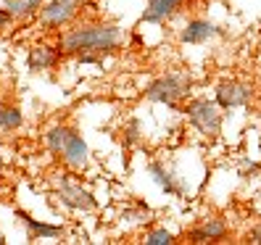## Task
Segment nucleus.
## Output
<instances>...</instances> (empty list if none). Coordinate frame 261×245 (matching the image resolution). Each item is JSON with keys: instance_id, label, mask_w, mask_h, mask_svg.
<instances>
[{"instance_id": "f257e3e1", "label": "nucleus", "mask_w": 261, "mask_h": 245, "mask_svg": "<svg viewBox=\"0 0 261 245\" xmlns=\"http://www.w3.org/2000/svg\"><path fill=\"white\" fill-rule=\"evenodd\" d=\"M124 32L109 21H90V24H76L66 29L58 40V50L64 56H80V53H100L111 56L121 48Z\"/></svg>"}, {"instance_id": "f03ea898", "label": "nucleus", "mask_w": 261, "mask_h": 245, "mask_svg": "<svg viewBox=\"0 0 261 245\" xmlns=\"http://www.w3.org/2000/svg\"><path fill=\"white\" fill-rule=\"evenodd\" d=\"M224 108L217 100H208V98H195L185 105V114L188 121L193 124V129L206 137V140H217L222 134V124H224Z\"/></svg>"}, {"instance_id": "7ed1b4c3", "label": "nucleus", "mask_w": 261, "mask_h": 245, "mask_svg": "<svg viewBox=\"0 0 261 245\" xmlns=\"http://www.w3.org/2000/svg\"><path fill=\"white\" fill-rule=\"evenodd\" d=\"M190 87H193V79L188 71H166L145 87V98L150 103L177 105L182 98H188Z\"/></svg>"}, {"instance_id": "20e7f679", "label": "nucleus", "mask_w": 261, "mask_h": 245, "mask_svg": "<svg viewBox=\"0 0 261 245\" xmlns=\"http://www.w3.org/2000/svg\"><path fill=\"white\" fill-rule=\"evenodd\" d=\"M256 98V87L245 79H224L217 85L214 90V100H217L224 111H232V108H245L251 105Z\"/></svg>"}, {"instance_id": "39448f33", "label": "nucleus", "mask_w": 261, "mask_h": 245, "mask_svg": "<svg viewBox=\"0 0 261 245\" xmlns=\"http://www.w3.org/2000/svg\"><path fill=\"white\" fill-rule=\"evenodd\" d=\"M56 198L61 201V206H66L69 211L90 213V211H95V208H98L95 195L90 193L87 187H82L80 182L66 179V177H61V179L56 182Z\"/></svg>"}, {"instance_id": "423d86ee", "label": "nucleus", "mask_w": 261, "mask_h": 245, "mask_svg": "<svg viewBox=\"0 0 261 245\" xmlns=\"http://www.w3.org/2000/svg\"><path fill=\"white\" fill-rule=\"evenodd\" d=\"M80 11H82V0H45L37 19L48 29H61V26H69L80 16Z\"/></svg>"}, {"instance_id": "0eeeda50", "label": "nucleus", "mask_w": 261, "mask_h": 245, "mask_svg": "<svg viewBox=\"0 0 261 245\" xmlns=\"http://www.w3.org/2000/svg\"><path fill=\"white\" fill-rule=\"evenodd\" d=\"M61 161H64L71 172H85L90 166V148L85 143V137L74 127H71V132L66 137L64 148H61Z\"/></svg>"}, {"instance_id": "6e6552de", "label": "nucleus", "mask_w": 261, "mask_h": 245, "mask_svg": "<svg viewBox=\"0 0 261 245\" xmlns=\"http://www.w3.org/2000/svg\"><path fill=\"white\" fill-rule=\"evenodd\" d=\"M148 174L153 177V182L161 187V193H166V195H177V198H182L188 193V187H185V182H182V177H177V172L169 166L166 161H150L148 164Z\"/></svg>"}, {"instance_id": "1a4fd4ad", "label": "nucleus", "mask_w": 261, "mask_h": 245, "mask_svg": "<svg viewBox=\"0 0 261 245\" xmlns=\"http://www.w3.org/2000/svg\"><path fill=\"white\" fill-rule=\"evenodd\" d=\"M229 235V224L222 216H206L198 227H193L185 235L188 242H219Z\"/></svg>"}, {"instance_id": "9d476101", "label": "nucleus", "mask_w": 261, "mask_h": 245, "mask_svg": "<svg viewBox=\"0 0 261 245\" xmlns=\"http://www.w3.org/2000/svg\"><path fill=\"white\" fill-rule=\"evenodd\" d=\"M222 35V29L217 24H211L208 19H190L185 26L179 29V42H185V45H203L214 37H219Z\"/></svg>"}, {"instance_id": "9b49d317", "label": "nucleus", "mask_w": 261, "mask_h": 245, "mask_svg": "<svg viewBox=\"0 0 261 245\" xmlns=\"http://www.w3.org/2000/svg\"><path fill=\"white\" fill-rule=\"evenodd\" d=\"M185 3L188 0H148L140 21L143 24H164L169 19H174L177 13L185 8Z\"/></svg>"}, {"instance_id": "f8f14e48", "label": "nucleus", "mask_w": 261, "mask_h": 245, "mask_svg": "<svg viewBox=\"0 0 261 245\" xmlns=\"http://www.w3.org/2000/svg\"><path fill=\"white\" fill-rule=\"evenodd\" d=\"M16 219H21V224L27 227V235L32 240H58L66 235V229L61 224H48V222H40L35 219L32 213H27L24 208H16Z\"/></svg>"}, {"instance_id": "ddd939ff", "label": "nucleus", "mask_w": 261, "mask_h": 245, "mask_svg": "<svg viewBox=\"0 0 261 245\" xmlns=\"http://www.w3.org/2000/svg\"><path fill=\"white\" fill-rule=\"evenodd\" d=\"M58 53L61 50L50 48V45H35V48L27 53V69L35 71V74L48 71V69H53L58 64Z\"/></svg>"}, {"instance_id": "4468645a", "label": "nucleus", "mask_w": 261, "mask_h": 245, "mask_svg": "<svg viewBox=\"0 0 261 245\" xmlns=\"http://www.w3.org/2000/svg\"><path fill=\"white\" fill-rule=\"evenodd\" d=\"M3 6L16 21H24L29 16H35V13H40V8L45 6V0H6Z\"/></svg>"}, {"instance_id": "2eb2a0df", "label": "nucleus", "mask_w": 261, "mask_h": 245, "mask_svg": "<svg viewBox=\"0 0 261 245\" xmlns=\"http://www.w3.org/2000/svg\"><path fill=\"white\" fill-rule=\"evenodd\" d=\"M24 124V114L19 105L13 103H0V129L3 132H13Z\"/></svg>"}, {"instance_id": "dca6fc26", "label": "nucleus", "mask_w": 261, "mask_h": 245, "mask_svg": "<svg viewBox=\"0 0 261 245\" xmlns=\"http://www.w3.org/2000/svg\"><path fill=\"white\" fill-rule=\"evenodd\" d=\"M69 132H71V127H66V124H56V127H50L48 134H45V145H48V150L56 153V156H61V148H64Z\"/></svg>"}, {"instance_id": "f3484780", "label": "nucleus", "mask_w": 261, "mask_h": 245, "mask_svg": "<svg viewBox=\"0 0 261 245\" xmlns=\"http://www.w3.org/2000/svg\"><path fill=\"white\" fill-rule=\"evenodd\" d=\"M172 242H177V237L166 227H156L150 232H145V245H172Z\"/></svg>"}, {"instance_id": "a211bd4d", "label": "nucleus", "mask_w": 261, "mask_h": 245, "mask_svg": "<svg viewBox=\"0 0 261 245\" xmlns=\"http://www.w3.org/2000/svg\"><path fill=\"white\" fill-rule=\"evenodd\" d=\"M140 132H143V127H140V121L137 119H132L129 124L124 127V137H121V143H124V148H135L137 143H140Z\"/></svg>"}, {"instance_id": "6ab92c4d", "label": "nucleus", "mask_w": 261, "mask_h": 245, "mask_svg": "<svg viewBox=\"0 0 261 245\" xmlns=\"http://www.w3.org/2000/svg\"><path fill=\"white\" fill-rule=\"evenodd\" d=\"M80 64H103V56L100 53H80Z\"/></svg>"}, {"instance_id": "aec40b11", "label": "nucleus", "mask_w": 261, "mask_h": 245, "mask_svg": "<svg viewBox=\"0 0 261 245\" xmlns=\"http://www.w3.org/2000/svg\"><path fill=\"white\" fill-rule=\"evenodd\" d=\"M11 21H16V19H13L11 13L6 11V6H3V8H0V32H3V29H8V24H11Z\"/></svg>"}, {"instance_id": "412c9836", "label": "nucleus", "mask_w": 261, "mask_h": 245, "mask_svg": "<svg viewBox=\"0 0 261 245\" xmlns=\"http://www.w3.org/2000/svg\"><path fill=\"white\" fill-rule=\"evenodd\" d=\"M248 242H256V245H261V222H258L256 227H251V232H248Z\"/></svg>"}, {"instance_id": "4be33fe9", "label": "nucleus", "mask_w": 261, "mask_h": 245, "mask_svg": "<svg viewBox=\"0 0 261 245\" xmlns=\"http://www.w3.org/2000/svg\"><path fill=\"white\" fill-rule=\"evenodd\" d=\"M0 174H3V153H0Z\"/></svg>"}, {"instance_id": "5701e85b", "label": "nucleus", "mask_w": 261, "mask_h": 245, "mask_svg": "<svg viewBox=\"0 0 261 245\" xmlns=\"http://www.w3.org/2000/svg\"><path fill=\"white\" fill-rule=\"evenodd\" d=\"M6 242V237H3V232H0V245H3Z\"/></svg>"}]
</instances>
